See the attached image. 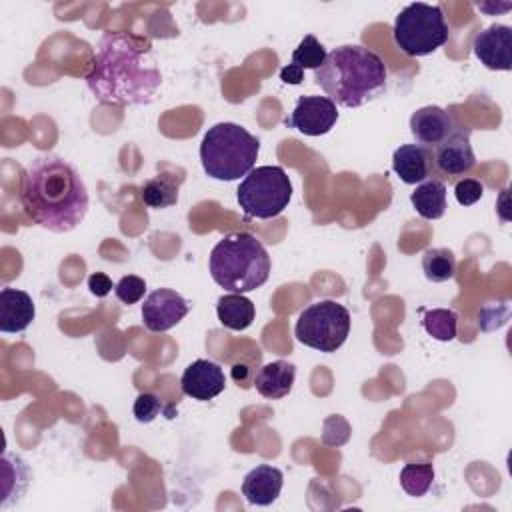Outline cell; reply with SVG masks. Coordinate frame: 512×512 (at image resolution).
<instances>
[{
    "mask_svg": "<svg viewBox=\"0 0 512 512\" xmlns=\"http://www.w3.org/2000/svg\"><path fill=\"white\" fill-rule=\"evenodd\" d=\"M476 166V156L470 144L468 130L456 128L442 144L432 150V176L440 182H456Z\"/></svg>",
    "mask_w": 512,
    "mask_h": 512,
    "instance_id": "obj_9",
    "label": "cell"
},
{
    "mask_svg": "<svg viewBox=\"0 0 512 512\" xmlns=\"http://www.w3.org/2000/svg\"><path fill=\"white\" fill-rule=\"evenodd\" d=\"M246 372H248V366H246V364H234V366H232V378H234L236 382H244Z\"/></svg>",
    "mask_w": 512,
    "mask_h": 512,
    "instance_id": "obj_31",
    "label": "cell"
},
{
    "mask_svg": "<svg viewBox=\"0 0 512 512\" xmlns=\"http://www.w3.org/2000/svg\"><path fill=\"white\" fill-rule=\"evenodd\" d=\"M336 120L338 108L328 96H300L284 124L304 136H322L334 128Z\"/></svg>",
    "mask_w": 512,
    "mask_h": 512,
    "instance_id": "obj_10",
    "label": "cell"
},
{
    "mask_svg": "<svg viewBox=\"0 0 512 512\" xmlns=\"http://www.w3.org/2000/svg\"><path fill=\"white\" fill-rule=\"evenodd\" d=\"M302 78H304V70L298 68V66H294V64H288V66H284V68L280 70V80H282L284 84H300Z\"/></svg>",
    "mask_w": 512,
    "mask_h": 512,
    "instance_id": "obj_30",
    "label": "cell"
},
{
    "mask_svg": "<svg viewBox=\"0 0 512 512\" xmlns=\"http://www.w3.org/2000/svg\"><path fill=\"white\" fill-rule=\"evenodd\" d=\"M392 170L404 184H420L432 176V150L420 144H402L392 154Z\"/></svg>",
    "mask_w": 512,
    "mask_h": 512,
    "instance_id": "obj_17",
    "label": "cell"
},
{
    "mask_svg": "<svg viewBox=\"0 0 512 512\" xmlns=\"http://www.w3.org/2000/svg\"><path fill=\"white\" fill-rule=\"evenodd\" d=\"M242 212L250 218H276L288 208L292 182L282 166H258L250 170L236 190Z\"/></svg>",
    "mask_w": 512,
    "mask_h": 512,
    "instance_id": "obj_7",
    "label": "cell"
},
{
    "mask_svg": "<svg viewBox=\"0 0 512 512\" xmlns=\"http://www.w3.org/2000/svg\"><path fill=\"white\" fill-rule=\"evenodd\" d=\"M386 78L382 58L360 44L334 48L314 70V82L334 104L344 108H358L378 98L386 90Z\"/></svg>",
    "mask_w": 512,
    "mask_h": 512,
    "instance_id": "obj_3",
    "label": "cell"
},
{
    "mask_svg": "<svg viewBox=\"0 0 512 512\" xmlns=\"http://www.w3.org/2000/svg\"><path fill=\"white\" fill-rule=\"evenodd\" d=\"M20 198L26 214L50 232L74 230L88 212V188L62 156H36L22 174Z\"/></svg>",
    "mask_w": 512,
    "mask_h": 512,
    "instance_id": "obj_2",
    "label": "cell"
},
{
    "mask_svg": "<svg viewBox=\"0 0 512 512\" xmlns=\"http://www.w3.org/2000/svg\"><path fill=\"white\" fill-rule=\"evenodd\" d=\"M178 190H180V180H176L170 174H158L142 184L140 198L146 206L162 210L178 202Z\"/></svg>",
    "mask_w": 512,
    "mask_h": 512,
    "instance_id": "obj_21",
    "label": "cell"
},
{
    "mask_svg": "<svg viewBox=\"0 0 512 512\" xmlns=\"http://www.w3.org/2000/svg\"><path fill=\"white\" fill-rule=\"evenodd\" d=\"M88 288L96 298H104L112 290V280L104 272H94L88 276Z\"/></svg>",
    "mask_w": 512,
    "mask_h": 512,
    "instance_id": "obj_29",
    "label": "cell"
},
{
    "mask_svg": "<svg viewBox=\"0 0 512 512\" xmlns=\"http://www.w3.org/2000/svg\"><path fill=\"white\" fill-rule=\"evenodd\" d=\"M260 140L234 122H220L208 128L200 142V162L214 180L232 182L254 170Z\"/></svg>",
    "mask_w": 512,
    "mask_h": 512,
    "instance_id": "obj_5",
    "label": "cell"
},
{
    "mask_svg": "<svg viewBox=\"0 0 512 512\" xmlns=\"http://www.w3.org/2000/svg\"><path fill=\"white\" fill-rule=\"evenodd\" d=\"M36 316L34 302L28 292L18 288L0 290V330L4 334L24 332Z\"/></svg>",
    "mask_w": 512,
    "mask_h": 512,
    "instance_id": "obj_15",
    "label": "cell"
},
{
    "mask_svg": "<svg viewBox=\"0 0 512 512\" xmlns=\"http://www.w3.org/2000/svg\"><path fill=\"white\" fill-rule=\"evenodd\" d=\"M284 474L276 466L260 464L252 468L242 480V494L248 504L270 506L282 492Z\"/></svg>",
    "mask_w": 512,
    "mask_h": 512,
    "instance_id": "obj_16",
    "label": "cell"
},
{
    "mask_svg": "<svg viewBox=\"0 0 512 512\" xmlns=\"http://www.w3.org/2000/svg\"><path fill=\"white\" fill-rule=\"evenodd\" d=\"M350 312L336 300H318L304 308L296 320L294 336L308 348L336 352L348 338Z\"/></svg>",
    "mask_w": 512,
    "mask_h": 512,
    "instance_id": "obj_8",
    "label": "cell"
},
{
    "mask_svg": "<svg viewBox=\"0 0 512 512\" xmlns=\"http://www.w3.org/2000/svg\"><path fill=\"white\" fill-rule=\"evenodd\" d=\"M434 482V466L430 462L422 464H406L400 470V486L408 496L420 498L424 496Z\"/></svg>",
    "mask_w": 512,
    "mask_h": 512,
    "instance_id": "obj_24",
    "label": "cell"
},
{
    "mask_svg": "<svg viewBox=\"0 0 512 512\" xmlns=\"http://www.w3.org/2000/svg\"><path fill=\"white\" fill-rule=\"evenodd\" d=\"M114 292H116V298L124 304H136L142 300L144 292H146V282L140 278V276H134V274H128V276H122L116 286H114Z\"/></svg>",
    "mask_w": 512,
    "mask_h": 512,
    "instance_id": "obj_26",
    "label": "cell"
},
{
    "mask_svg": "<svg viewBox=\"0 0 512 512\" xmlns=\"http://www.w3.org/2000/svg\"><path fill=\"white\" fill-rule=\"evenodd\" d=\"M212 280L234 294L260 288L270 276V256L250 232H232L220 238L210 252Z\"/></svg>",
    "mask_w": 512,
    "mask_h": 512,
    "instance_id": "obj_4",
    "label": "cell"
},
{
    "mask_svg": "<svg viewBox=\"0 0 512 512\" xmlns=\"http://www.w3.org/2000/svg\"><path fill=\"white\" fill-rule=\"evenodd\" d=\"M254 304L250 298L242 296V294H224L218 298L216 304V314L222 326H226L228 330H246L252 320H254Z\"/></svg>",
    "mask_w": 512,
    "mask_h": 512,
    "instance_id": "obj_20",
    "label": "cell"
},
{
    "mask_svg": "<svg viewBox=\"0 0 512 512\" xmlns=\"http://www.w3.org/2000/svg\"><path fill=\"white\" fill-rule=\"evenodd\" d=\"M422 270L430 282H446L456 274V256L448 248H428L422 254Z\"/></svg>",
    "mask_w": 512,
    "mask_h": 512,
    "instance_id": "obj_22",
    "label": "cell"
},
{
    "mask_svg": "<svg viewBox=\"0 0 512 512\" xmlns=\"http://www.w3.org/2000/svg\"><path fill=\"white\" fill-rule=\"evenodd\" d=\"M476 58L488 70L508 72L512 68V28L506 24H490L476 34L472 42Z\"/></svg>",
    "mask_w": 512,
    "mask_h": 512,
    "instance_id": "obj_12",
    "label": "cell"
},
{
    "mask_svg": "<svg viewBox=\"0 0 512 512\" xmlns=\"http://www.w3.org/2000/svg\"><path fill=\"white\" fill-rule=\"evenodd\" d=\"M190 310V304L170 288L150 292L142 304V320L150 332H166L174 328Z\"/></svg>",
    "mask_w": 512,
    "mask_h": 512,
    "instance_id": "obj_11",
    "label": "cell"
},
{
    "mask_svg": "<svg viewBox=\"0 0 512 512\" xmlns=\"http://www.w3.org/2000/svg\"><path fill=\"white\" fill-rule=\"evenodd\" d=\"M162 410V402L156 394L152 392H142L138 394V398L134 400V418L142 424L152 422Z\"/></svg>",
    "mask_w": 512,
    "mask_h": 512,
    "instance_id": "obj_28",
    "label": "cell"
},
{
    "mask_svg": "<svg viewBox=\"0 0 512 512\" xmlns=\"http://www.w3.org/2000/svg\"><path fill=\"white\" fill-rule=\"evenodd\" d=\"M410 202L422 218L438 220L446 212V184L436 178H428L416 186L410 194Z\"/></svg>",
    "mask_w": 512,
    "mask_h": 512,
    "instance_id": "obj_19",
    "label": "cell"
},
{
    "mask_svg": "<svg viewBox=\"0 0 512 512\" xmlns=\"http://www.w3.org/2000/svg\"><path fill=\"white\" fill-rule=\"evenodd\" d=\"M392 36L406 56H428L448 42L450 30L440 6L414 2L396 16Z\"/></svg>",
    "mask_w": 512,
    "mask_h": 512,
    "instance_id": "obj_6",
    "label": "cell"
},
{
    "mask_svg": "<svg viewBox=\"0 0 512 512\" xmlns=\"http://www.w3.org/2000/svg\"><path fill=\"white\" fill-rule=\"evenodd\" d=\"M484 194V184L476 178H460L454 182V196L460 206L476 204Z\"/></svg>",
    "mask_w": 512,
    "mask_h": 512,
    "instance_id": "obj_27",
    "label": "cell"
},
{
    "mask_svg": "<svg viewBox=\"0 0 512 512\" xmlns=\"http://www.w3.org/2000/svg\"><path fill=\"white\" fill-rule=\"evenodd\" d=\"M86 84L102 104H150L162 84L156 58L148 44L132 34L108 32L100 40Z\"/></svg>",
    "mask_w": 512,
    "mask_h": 512,
    "instance_id": "obj_1",
    "label": "cell"
},
{
    "mask_svg": "<svg viewBox=\"0 0 512 512\" xmlns=\"http://www.w3.org/2000/svg\"><path fill=\"white\" fill-rule=\"evenodd\" d=\"M422 326L432 336L434 340L440 342H450L456 338V326H458V316L450 308H434L426 310L422 316Z\"/></svg>",
    "mask_w": 512,
    "mask_h": 512,
    "instance_id": "obj_23",
    "label": "cell"
},
{
    "mask_svg": "<svg viewBox=\"0 0 512 512\" xmlns=\"http://www.w3.org/2000/svg\"><path fill=\"white\" fill-rule=\"evenodd\" d=\"M458 124L452 114L440 106H422L410 116V132L416 144L434 150L456 132Z\"/></svg>",
    "mask_w": 512,
    "mask_h": 512,
    "instance_id": "obj_13",
    "label": "cell"
},
{
    "mask_svg": "<svg viewBox=\"0 0 512 512\" xmlns=\"http://www.w3.org/2000/svg\"><path fill=\"white\" fill-rule=\"evenodd\" d=\"M296 378V366L286 362V360H274L264 364L256 376H254V386L256 390L270 400H278L290 394L292 384Z\"/></svg>",
    "mask_w": 512,
    "mask_h": 512,
    "instance_id": "obj_18",
    "label": "cell"
},
{
    "mask_svg": "<svg viewBox=\"0 0 512 512\" xmlns=\"http://www.w3.org/2000/svg\"><path fill=\"white\" fill-rule=\"evenodd\" d=\"M326 50H324V46L312 36V34H306L304 38H302V42L294 48V52H292V62L290 64H294V66H298V68H308V70H318L322 64H324V60H326Z\"/></svg>",
    "mask_w": 512,
    "mask_h": 512,
    "instance_id": "obj_25",
    "label": "cell"
},
{
    "mask_svg": "<svg viewBox=\"0 0 512 512\" xmlns=\"http://www.w3.org/2000/svg\"><path fill=\"white\" fill-rule=\"evenodd\" d=\"M180 388L186 396L206 402L216 398L226 388V376L216 362L200 358L186 366L180 378Z\"/></svg>",
    "mask_w": 512,
    "mask_h": 512,
    "instance_id": "obj_14",
    "label": "cell"
}]
</instances>
